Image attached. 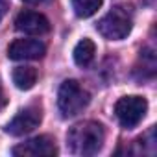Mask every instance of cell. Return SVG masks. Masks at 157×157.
<instances>
[{
    "instance_id": "4fadbf2b",
    "label": "cell",
    "mask_w": 157,
    "mask_h": 157,
    "mask_svg": "<svg viewBox=\"0 0 157 157\" xmlns=\"http://www.w3.org/2000/svg\"><path fill=\"white\" fill-rule=\"evenodd\" d=\"M6 104H8V98H6V93H4V89H2V83H0V111L4 109Z\"/></svg>"
},
{
    "instance_id": "ba28073f",
    "label": "cell",
    "mask_w": 157,
    "mask_h": 157,
    "mask_svg": "<svg viewBox=\"0 0 157 157\" xmlns=\"http://www.w3.org/2000/svg\"><path fill=\"white\" fill-rule=\"evenodd\" d=\"M15 28L28 35H44L50 32V22L37 11H22L15 19Z\"/></svg>"
},
{
    "instance_id": "8992f818",
    "label": "cell",
    "mask_w": 157,
    "mask_h": 157,
    "mask_svg": "<svg viewBox=\"0 0 157 157\" xmlns=\"http://www.w3.org/2000/svg\"><path fill=\"white\" fill-rule=\"evenodd\" d=\"M13 155L17 157H54L57 153L56 140L48 135H39L33 137L11 150Z\"/></svg>"
},
{
    "instance_id": "8fae6325",
    "label": "cell",
    "mask_w": 157,
    "mask_h": 157,
    "mask_svg": "<svg viewBox=\"0 0 157 157\" xmlns=\"http://www.w3.org/2000/svg\"><path fill=\"white\" fill-rule=\"evenodd\" d=\"M102 6V0H72V10L80 19L93 17Z\"/></svg>"
},
{
    "instance_id": "6da1fadb",
    "label": "cell",
    "mask_w": 157,
    "mask_h": 157,
    "mask_svg": "<svg viewBox=\"0 0 157 157\" xmlns=\"http://www.w3.org/2000/svg\"><path fill=\"white\" fill-rule=\"evenodd\" d=\"M105 140V131L102 124L85 120L70 128L67 133V146L74 155H94L102 150Z\"/></svg>"
},
{
    "instance_id": "52a82bcc",
    "label": "cell",
    "mask_w": 157,
    "mask_h": 157,
    "mask_svg": "<svg viewBox=\"0 0 157 157\" xmlns=\"http://www.w3.org/2000/svg\"><path fill=\"white\" fill-rule=\"evenodd\" d=\"M46 54V44L37 39H15L8 48V57L13 61L41 59Z\"/></svg>"
},
{
    "instance_id": "30bf717a",
    "label": "cell",
    "mask_w": 157,
    "mask_h": 157,
    "mask_svg": "<svg viewBox=\"0 0 157 157\" xmlns=\"http://www.w3.org/2000/svg\"><path fill=\"white\" fill-rule=\"evenodd\" d=\"M37 82V70L33 67H17L13 70V83L21 91H28Z\"/></svg>"
},
{
    "instance_id": "7c38bea8",
    "label": "cell",
    "mask_w": 157,
    "mask_h": 157,
    "mask_svg": "<svg viewBox=\"0 0 157 157\" xmlns=\"http://www.w3.org/2000/svg\"><path fill=\"white\" fill-rule=\"evenodd\" d=\"M8 10H10V2H8V0H0V21L6 17Z\"/></svg>"
},
{
    "instance_id": "277c9868",
    "label": "cell",
    "mask_w": 157,
    "mask_h": 157,
    "mask_svg": "<svg viewBox=\"0 0 157 157\" xmlns=\"http://www.w3.org/2000/svg\"><path fill=\"white\" fill-rule=\"evenodd\" d=\"M148 111V102L142 96H124L115 105V115L122 128L133 129L144 118Z\"/></svg>"
},
{
    "instance_id": "9c48e42d",
    "label": "cell",
    "mask_w": 157,
    "mask_h": 157,
    "mask_svg": "<svg viewBox=\"0 0 157 157\" xmlns=\"http://www.w3.org/2000/svg\"><path fill=\"white\" fill-rule=\"evenodd\" d=\"M94 54H96V46L91 39H82L74 46V52H72L78 67H89L94 59Z\"/></svg>"
},
{
    "instance_id": "3957f363",
    "label": "cell",
    "mask_w": 157,
    "mask_h": 157,
    "mask_svg": "<svg viewBox=\"0 0 157 157\" xmlns=\"http://www.w3.org/2000/svg\"><path fill=\"white\" fill-rule=\"evenodd\" d=\"M131 26H133V21H131L129 11H126L120 6L118 8H113L96 24L98 32L105 39H109V41H120V39L128 37L129 32H131Z\"/></svg>"
},
{
    "instance_id": "5b68a950",
    "label": "cell",
    "mask_w": 157,
    "mask_h": 157,
    "mask_svg": "<svg viewBox=\"0 0 157 157\" xmlns=\"http://www.w3.org/2000/svg\"><path fill=\"white\" fill-rule=\"evenodd\" d=\"M43 120V111L39 105H30L24 107L22 111H19L6 126V133L13 135V137H21L26 135L30 131H33Z\"/></svg>"
},
{
    "instance_id": "7a4b0ae2",
    "label": "cell",
    "mask_w": 157,
    "mask_h": 157,
    "mask_svg": "<svg viewBox=\"0 0 157 157\" xmlns=\"http://www.w3.org/2000/svg\"><path fill=\"white\" fill-rule=\"evenodd\" d=\"M91 102V94L76 80H67L61 83L57 93V107L65 118L80 115Z\"/></svg>"
},
{
    "instance_id": "5bb4252c",
    "label": "cell",
    "mask_w": 157,
    "mask_h": 157,
    "mask_svg": "<svg viewBox=\"0 0 157 157\" xmlns=\"http://www.w3.org/2000/svg\"><path fill=\"white\" fill-rule=\"evenodd\" d=\"M24 2H28V4H41V2H44V0H24Z\"/></svg>"
}]
</instances>
